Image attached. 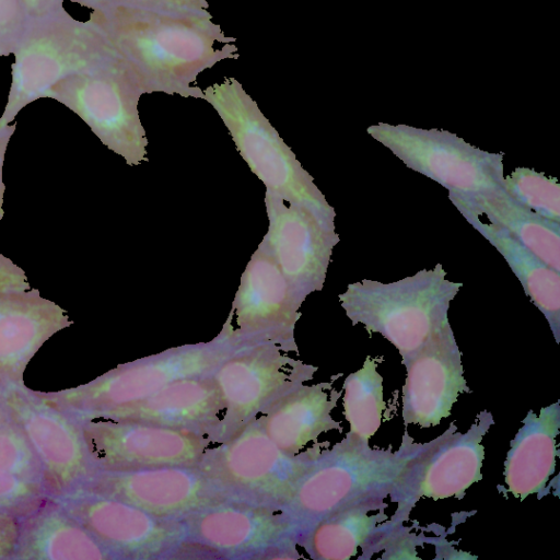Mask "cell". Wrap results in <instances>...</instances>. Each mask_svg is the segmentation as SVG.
Returning <instances> with one entry per match:
<instances>
[{"label":"cell","instance_id":"cell-1","mask_svg":"<svg viewBox=\"0 0 560 560\" xmlns=\"http://www.w3.org/2000/svg\"><path fill=\"white\" fill-rule=\"evenodd\" d=\"M210 16L186 15L133 5H115L101 14L110 43L136 74L144 93L164 92L202 98L191 86L198 74L236 47Z\"/></svg>","mask_w":560,"mask_h":560},{"label":"cell","instance_id":"cell-2","mask_svg":"<svg viewBox=\"0 0 560 560\" xmlns=\"http://www.w3.org/2000/svg\"><path fill=\"white\" fill-rule=\"evenodd\" d=\"M436 440L418 444L406 434L401 446L392 451L373 448L348 432L331 447H322L280 509L294 538L339 510L389 497Z\"/></svg>","mask_w":560,"mask_h":560},{"label":"cell","instance_id":"cell-3","mask_svg":"<svg viewBox=\"0 0 560 560\" xmlns=\"http://www.w3.org/2000/svg\"><path fill=\"white\" fill-rule=\"evenodd\" d=\"M11 52V83L0 128L28 104L49 97L65 80L120 57L100 20L83 22L63 9L30 21Z\"/></svg>","mask_w":560,"mask_h":560},{"label":"cell","instance_id":"cell-4","mask_svg":"<svg viewBox=\"0 0 560 560\" xmlns=\"http://www.w3.org/2000/svg\"><path fill=\"white\" fill-rule=\"evenodd\" d=\"M446 275L436 264L390 283L366 279L350 283L338 298L352 325L381 334L404 363L450 324V304L463 283L447 280Z\"/></svg>","mask_w":560,"mask_h":560},{"label":"cell","instance_id":"cell-5","mask_svg":"<svg viewBox=\"0 0 560 560\" xmlns=\"http://www.w3.org/2000/svg\"><path fill=\"white\" fill-rule=\"evenodd\" d=\"M236 347L220 336L207 342L166 349L120 364L95 380L57 392L37 394L82 422L138 402L182 378L211 374Z\"/></svg>","mask_w":560,"mask_h":560},{"label":"cell","instance_id":"cell-6","mask_svg":"<svg viewBox=\"0 0 560 560\" xmlns=\"http://www.w3.org/2000/svg\"><path fill=\"white\" fill-rule=\"evenodd\" d=\"M202 98L219 114L240 155L264 183L266 191L335 221V210L313 177L236 79L228 78L208 86Z\"/></svg>","mask_w":560,"mask_h":560},{"label":"cell","instance_id":"cell-7","mask_svg":"<svg viewBox=\"0 0 560 560\" xmlns=\"http://www.w3.org/2000/svg\"><path fill=\"white\" fill-rule=\"evenodd\" d=\"M324 445L289 455L254 420L211 444L197 465L229 499L281 509Z\"/></svg>","mask_w":560,"mask_h":560},{"label":"cell","instance_id":"cell-8","mask_svg":"<svg viewBox=\"0 0 560 560\" xmlns=\"http://www.w3.org/2000/svg\"><path fill=\"white\" fill-rule=\"evenodd\" d=\"M144 93L121 58L58 84L49 97L75 113L92 132L129 165L148 161V139L138 102Z\"/></svg>","mask_w":560,"mask_h":560},{"label":"cell","instance_id":"cell-9","mask_svg":"<svg viewBox=\"0 0 560 560\" xmlns=\"http://www.w3.org/2000/svg\"><path fill=\"white\" fill-rule=\"evenodd\" d=\"M366 132L407 167L446 188L448 197L504 189L503 152L481 150L445 130L378 122Z\"/></svg>","mask_w":560,"mask_h":560},{"label":"cell","instance_id":"cell-10","mask_svg":"<svg viewBox=\"0 0 560 560\" xmlns=\"http://www.w3.org/2000/svg\"><path fill=\"white\" fill-rule=\"evenodd\" d=\"M288 353L275 343L240 347L211 373L222 402L212 444L232 436L275 400L313 378L317 366Z\"/></svg>","mask_w":560,"mask_h":560},{"label":"cell","instance_id":"cell-11","mask_svg":"<svg viewBox=\"0 0 560 560\" xmlns=\"http://www.w3.org/2000/svg\"><path fill=\"white\" fill-rule=\"evenodd\" d=\"M0 399L8 420L22 432L35 453L50 498L75 492L95 471L80 422L25 384L0 390Z\"/></svg>","mask_w":560,"mask_h":560},{"label":"cell","instance_id":"cell-12","mask_svg":"<svg viewBox=\"0 0 560 560\" xmlns=\"http://www.w3.org/2000/svg\"><path fill=\"white\" fill-rule=\"evenodd\" d=\"M305 298L275 260L257 247L218 336L236 347L275 343L285 352L298 353L294 328Z\"/></svg>","mask_w":560,"mask_h":560},{"label":"cell","instance_id":"cell-13","mask_svg":"<svg viewBox=\"0 0 560 560\" xmlns=\"http://www.w3.org/2000/svg\"><path fill=\"white\" fill-rule=\"evenodd\" d=\"M80 424L96 471L197 465L212 444L195 431L137 420L89 419Z\"/></svg>","mask_w":560,"mask_h":560},{"label":"cell","instance_id":"cell-14","mask_svg":"<svg viewBox=\"0 0 560 560\" xmlns=\"http://www.w3.org/2000/svg\"><path fill=\"white\" fill-rule=\"evenodd\" d=\"M493 424L492 415L481 411L465 432L452 423L430 451L410 467L389 494L397 509L388 524L398 527L422 499H462L466 490L482 479L485 459L482 439Z\"/></svg>","mask_w":560,"mask_h":560},{"label":"cell","instance_id":"cell-15","mask_svg":"<svg viewBox=\"0 0 560 560\" xmlns=\"http://www.w3.org/2000/svg\"><path fill=\"white\" fill-rule=\"evenodd\" d=\"M268 231L258 245L304 296L324 287L334 247L335 221L266 191Z\"/></svg>","mask_w":560,"mask_h":560},{"label":"cell","instance_id":"cell-16","mask_svg":"<svg viewBox=\"0 0 560 560\" xmlns=\"http://www.w3.org/2000/svg\"><path fill=\"white\" fill-rule=\"evenodd\" d=\"M77 491L118 499L171 520H184L210 504L229 499L198 465L95 470Z\"/></svg>","mask_w":560,"mask_h":560},{"label":"cell","instance_id":"cell-17","mask_svg":"<svg viewBox=\"0 0 560 560\" xmlns=\"http://www.w3.org/2000/svg\"><path fill=\"white\" fill-rule=\"evenodd\" d=\"M54 499L109 552L154 557L186 540L182 520L159 517L118 499L81 491Z\"/></svg>","mask_w":560,"mask_h":560},{"label":"cell","instance_id":"cell-18","mask_svg":"<svg viewBox=\"0 0 560 560\" xmlns=\"http://www.w3.org/2000/svg\"><path fill=\"white\" fill-rule=\"evenodd\" d=\"M186 539L229 557L250 556L294 541V533L280 509L225 499L182 520Z\"/></svg>","mask_w":560,"mask_h":560},{"label":"cell","instance_id":"cell-19","mask_svg":"<svg viewBox=\"0 0 560 560\" xmlns=\"http://www.w3.org/2000/svg\"><path fill=\"white\" fill-rule=\"evenodd\" d=\"M404 365L406 380L401 388V416L406 425H438L451 415L458 396L470 392L464 377L462 353L450 324L431 337Z\"/></svg>","mask_w":560,"mask_h":560},{"label":"cell","instance_id":"cell-20","mask_svg":"<svg viewBox=\"0 0 560 560\" xmlns=\"http://www.w3.org/2000/svg\"><path fill=\"white\" fill-rule=\"evenodd\" d=\"M73 324L39 290L0 291V390L24 384V372L42 346Z\"/></svg>","mask_w":560,"mask_h":560},{"label":"cell","instance_id":"cell-21","mask_svg":"<svg viewBox=\"0 0 560 560\" xmlns=\"http://www.w3.org/2000/svg\"><path fill=\"white\" fill-rule=\"evenodd\" d=\"M222 402L211 374L177 380L153 395L101 419L137 420L186 429L207 435L211 442L220 422Z\"/></svg>","mask_w":560,"mask_h":560},{"label":"cell","instance_id":"cell-22","mask_svg":"<svg viewBox=\"0 0 560 560\" xmlns=\"http://www.w3.org/2000/svg\"><path fill=\"white\" fill-rule=\"evenodd\" d=\"M340 397L341 392L332 388V382L303 383L275 400L255 420L282 451L296 455L323 433L342 429L331 416Z\"/></svg>","mask_w":560,"mask_h":560},{"label":"cell","instance_id":"cell-23","mask_svg":"<svg viewBox=\"0 0 560 560\" xmlns=\"http://www.w3.org/2000/svg\"><path fill=\"white\" fill-rule=\"evenodd\" d=\"M559 433V401L541 408L539 413L528 411L510 443L504 462V483L508 492L524 500L546 490L556 469Z\"/></svg>","mask_w":560,"mask_h":560},{"label":"cell","instance_id":"cell-24","mask_svg":"<svg viewBox=\"0 0 560 560\" xmlns=\"http://www.w3.org/2000/svg\"><path fill=\"white\" fill-rule=\"evenodd\" d=\"M109 557L110 552L54 498L20 518L13 558L103 560Z\"/></svg>","mask_w":560,"mask_h":560},{"label":"cell","instance_id":"cell-25","mask_svg":"<svg viewBox=\"0 0 560 560\" xmlns=\"http://www.w3.org/2000/svg\"><path fill=\"white\" fill-rule=\"evenodd\" d=\"M384 499L364 501L339 510L303 532L295 539L316 560H348L375 542L388 527Z\"/></svg>","mask_w":560,"mask_h":560},{"label":"cell","instance_id":"cell-26","mask_svg":"<svg viewBox=\"0 0 560 560\" xmlns=\"http://www.w3.org/2000/svg\"><path fill=\"white\" fill-rule=\"evenodd\" d=\"M459 212L502 255L520 280L525 294L547 319L555 340L559 343L560 272L522 245L505 228L490 221L485 222L472 212Z\"/></svg>","mask_w":560,"mask_h":560},{"label":"cell","instance_id":"cell-27","mask_svg":"<svg viewBox=\"0 0 560 560\" xmlns=\"http://www.w3.org/2000/svg\"><path fill=\"white\" fill-rule=\"evenodd\" d=\"M457 210L486 215L505 228L522 245L560 272V222L541 217L499 190L476 197H448Z\"/></svg>","mask_w":560,"mask_h":560},{"label":"cell","instance_id":"cell-28","mask_svg":"<svg viewBox=\"0 0 560 560\" xmlns=\"http://www.w3.org/2000/svg\"><path fill=\"white\" fill-rule=\"evenodd\" d=\"M48 499L50 494L35 453L8 420L0 428V512L21 518Z\"/></svg>","mask_w":560,"mask_h":560},{"label":"cell","instance_id":"cell-29","mask_svg":"<svg viewBox=\"0 0 560 560\" xmlns=\"http://www.w3.org/2000/svg\"><path fill=\"white\" fill-rule=\"evenodd\" d=\"M342 389L343 415L350 425L349 433L369 441L380 429L386 409L377 361L366 357L362 368L345 378Z\"/></svg>","mask_w":560,"mask_h":560},{"label":"cell","instance_id":"cell-30","mask_svg":"<svg viewBox=\"0 0 560 560\" xmlns=\"http://www.w3.org/2000/svg\"><path fill=\"white\" fill-rule=\"evenodd\" d=\"M504 190L533 212L560 222V185L556 177L533 168L516 167L504 176Z\"/></svg>","mask_w":560,"mask_h":560},{"label":"cell","instance_id":"cell-31","mask_svg":"<svg viewBox=\"0 0 560 560\" xmlns=\"http://www.w3.org/2000/svg\"><path fill=\"white\" fill-rule=\"evenodd\" d=\"M28 22L21 0H0V46L11 51Z\"/></svg>","mask_w":560,"mask_h":560},{"label":"cell","instance_id":"cell-32","mask_svg":"<svg viewBox=\"0 0 560 560\" xmlns=\"http://www.w3.org/2000/svg\"><path fill=\"white\" fill-rule=\"evenodd\" d=\"M115 5H133L162 12L210 16L205 0H115Z\"/></svg>","mask_w":560,"mask_h":560},{"label":"cell","instance_id":"cell-33","mask_svg":"<svg viewBox=\"0 0 560 560\" xmlns=\"http://www.w3.org/2000/svg\"><path fill=\"white\" fill-rule=\"evenodd\" d=\"M20 518L0 512V559L13 558L19 540Z\"/></svg>","mask_w":560,"mask_h":560},{"label":"cell","instance_id":"cell-34","mask_svg":"<svg viewBox=\"0 0 560 560\" xmlns=\"http://www.w3.org/2000/svg\"><path fill=\"white\" fill-rule=\"evenodd\" d=\"M30 19L36 20L62 10V0H21Z\"/></svg>","mask_w":560,"mask_h":560},{"label":"cell","instance_id":"cell-35","mask_svg":"<svg viewBox=\"0 0 560 560\" xmlns=\"http://www.w3.org/2000/svg\"><path fill=\"white\" fill-rule=\"evenodd\" d=\"M15 128H16L15 124L0 128V221L2 220V218L4 215L2 206H3V195H4V190H5V185H4L3 178H2V168H3V163H4L5 151H7L9 141H10L13 132L15 131Z\"/></svg>","mask_w":560,"mask_h":560},{"label":"cell","instance_id":"cell-36","mask_svg":"<svg viewBox=\"0 0 560 560\" xmlns=\"http://www.w3.org/2000/svg\"><path fill=\"white\" fill-rule=\"evenodd\" d=\"M101 5V10L104 11L115 5V0H89Z\"/></svg>","mask_w":560,"mask_h":560},{"label":"cell","instance_id":"cell-37","mask_svg":"<svg viewBox=\"0 0 560 560\" xmlns=\"http://www.w3.org/2000/svg\"><path fill=\"white\" fill-rule=\"evenodd\" d=\"M8 421L3 405L0 399V428Z\"/></svg>","mask_w":560,"mask_h":560},{"label":"cell","instance_id":"cell-38","mask_svg":"<svg viewBox=\"0 0 560 560\" xmlns=\"http://www.w3.org/2000/svg\"><path fill=\"white\" fill-rule=\"evenodd\" d=\"M8 52H11L9 48L3 47V46H0V57H1L2 55L8 54Z\"/></svg>","mask_w":560,"mask_h":560}]
</instances>
